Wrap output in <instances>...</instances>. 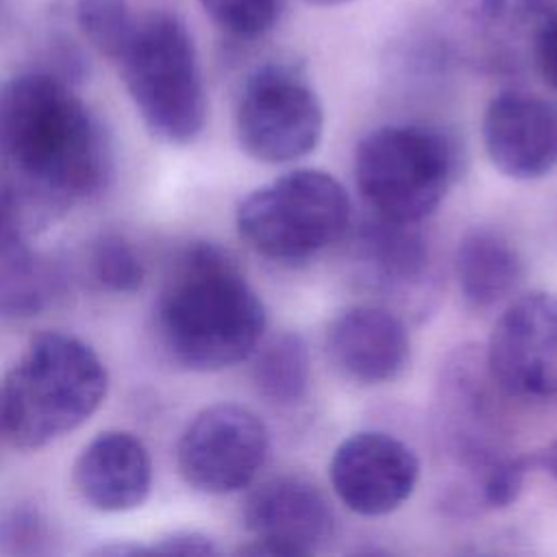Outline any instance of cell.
Listing matches in <instances>:
<instances>
[{
  "label": "cell",
  "instance_id": "obj_1",
  "mask_svg": "<svg viewBox=\"0 0 557 557\" xmlns=\"http://www.w3.org/2000/svg\"><path fill=\"white\" fill-rule=\"evenodd\" d=\"M113 174L102 122L48 72L0 81V176L33 209L94 196Z\"/></svg>",
  "mask_w": 557,
  "mask_h": 557
},
{
  "label": "cell",
  "instance_id": "obj_2",
  "mask_svg": "<svg viewBox=\"0 0 557 557\" xmlns=\"http://www.w3.org/2000/svg\"><path fill=\"white\" fill-rule=\"evenodd\" d=\"M163 355L185 370L213 372L248 359L265 331V307L237 261L209 242L172 263L152 309Z\"/></svg>",
  "mask_w": 557,
  "mask_h": 557
},
{
  "label": "cell",
  "instance_id": "obj_3",
  "mask_svg": "<svg viewBox=\"0 0 557 557\" xmlns=\"http://www.w3.org/2000/svg\"><path fill=\"white\" fill-rule=\"evenodd\" d=\"M107 368L83 339L48 331L35 335L2 381L7 437L41 448L85 424L107 394Z\"/></svg>",
  "mask_w": 557,
  "mask_h": 557
},
{
  "label": "cell",
  "instance_id": "obj_4",
  "mask_svg": "<svg viewBox=\"0 0 557 557\" xmlns=\"http://www.w3.org/2000/svg\"><path fill=\"white\" fill-rule=\"evenodd\" d=\"M148 131L168 144L194 141L207 124V91L194 39L172 13H150L117 59Z\"/></svg>",
  "mask_w": 557,
  "mask_h": 557
},
{
  "label": "cell",
  "instance_id": "obj_5",
  "mask_svg": "<svg viewBox=\"0 0 557 557\" xmlns=\"http://www.w3.org/2000/svg\"><path fill=\"white\" fill-rule=\"evenodd\" d=\"M457 172L453 139L424 124H394L368 133L355 150L357 187L374 215L420 224L448 194Z\"/></svg>",
  "mask_w": 557,
  "mask_h": 557
},
{
  "label": "cell",
  "instance_id": "obj_6",
  "mask_svg": "<svg viewBox=\"0 0 557 557\" xmlns=\"http://www.w3.org/2000/svg\"><path fill=\"white\" fill-rule=\"evenodd\" d=\"M350 222V198L315 168L292 170L252 189L235 211L242 239L276 263H300L335 244Z\"/></svg>",
  "mask_w": 557,
  "mask_h": 557
},
{
  "label": "cell",
  "instance_id": "obj_7",
  "mask_svg": "<svg viewBox=\"0 0 557 557\" xmlns=\"http://www.w3.org/2000/svg\"><path fill=\"white\" fill-rule=\"evenodd\" d=\"M324 128L318 94L285 63L257 67L237 100L235 135L242 150L261 163H289L309 154Z\"/></svg>",
  "mask_w": 557,
  "mask_h": 557
},
{
  "label": "cell",
  "instance_id": "obj_8",
  "mask_svg": "<svg viewBox=\"0 0 557 557\" xmlns=\"http://www.w3.org/2000/svg\"><path fill=\"white\" fill-rule=\"evenodd\" d=\"M492 387L494 381L483 355L461 350L444 366L437 392L440 450L455 470L466 474L470 483L466 496L476 505L487 474L511 455L503 448Z\"/></svg>",
  "mask_w": 557,
  "mask_h": 557
},
{
  "label": "cell",
  "instance_id": "obj_9",
  "mask_svg": "<svg viewBox=\"0 0 557 557\" xmlns=\"http://www.w3.org/2000/svg\"><path fill=\"white\" fill-rule=\"evenodd\" d=\"M268 431L246 407L218 403L198 411L176 444L185 483L202 494H233L252 483L268 455Z\"/></svg>",
  "mask_w": 557,
  "mask_h": 557
},
{
  "label": "cell",
  "instance_id": "obj_10",
  "mask_svg": "<svg viewBox=\"0 0 557 557\" xmlns=\"http://www.w3.org/2000/svg\"><path fill=\"white\" fill-rule=\"evenodd\" d=\"M494 385L516 398H557V298L531 292L496 320L483 352Z\"/></svg>",
  "mask_w": 557,
  "mask_h": 557
},
{
  "label": "cell",
  "instance_id": "obj_11",
  "mask_svg": "<svg viewBox=\"0 0 557 557\" xmlns=\"http://www.w3.org/2000/svg\"><path fill=\"white\" fill-rule=\"evenodd\" d=\"M244 527L252 540L239 553L305 557L333 537L335 516L311 481L287 474L274 476L250 492L244 503Z\"/></svg>",
  "mask_w": 557,
  "mask_h": 557
},
{
  "label": "cell",
  "instance_id": "obj_12",
  "mask_svg": "<svg viewBox=\"0 0 557 557\" xmlns=\"http://www.w3.org/2000/svg\"><path fill=\"white\" fill-rule=\"evenodd\" d=\"M329 479L346 509L359 516H385L413 494L420 461L389 433L357 431L335 448Z\"/></svg>",
  "mask_w": 557,
  "mask_h": 557
},
{
  "label": "cell",
  "instance_id": "obj_13",
  "mask_svg": "<svg viewBox=\"0 0 557 557\" xmlns=\"http://www.w3.org/2000/svg\"><path fill=\"white\" fill-rule=\"evenodd\" d=\"M352 261L359 281L385 300L420 313L435 292V263L418 224L376 220L363 224L355 239Z\"/></svg>",
  "mask_w": 557,
  "mask_h": 557
},
{
  "label": "cell",
  "instance_id": "obj_14",
  "mask_svg": "<svg viewBox=\"0 0 557 557\" xmlns=\"http://www.w3.org/2000/svg\"><path fill=\"white\" fill-rule=\"evenodd\" d=\"M481 131L492 165L505 176L535 181L557 170V102L500 91L490 100Z\"/></svg>",
  "mask_w": 557,
  "mask_h": 557
},
{
  "label": "cell",
  "instance_id": "obj_15",
  "mask_svg": "<svg viewBox=\"0 0 557 557\" xmlns=\"http://www.w3.org/2000/svg\"><path fill=\"white\" fill-rule=\"evenodd\" d=\"M324 348L333 368L359 385L394 381L411 352L405 322L385 305L342 309L326 326Z\"/></svg>",
  "mask_w": 557,
  "mask_h": 557
},
{
  "label": "cell",
  "instance_id": "obj_16",
  "mask_svg": "<svg viewBox=\"0 0 557 557\" xmlns=\"http://www.w3.org/2000/svg\"><path fill=\"white\" fill-rule=\"evenodd\" d=\"M81 498L107 513L131 511L144 505L152 487L148 448L128 431H104L85 444L72 468Z\"/></svg>",
  "mask_w": 557,
  "mask_h": 557
},
{
  "label": "cell",
  "instance_id": "obj_17",
  "mask_svg": "<svg viewBox=\"0 0 557 557\" xmlns=\"http://www.w3.org/2000/svg\"><path fill=\"white\" fill-rule=\"evenodd\" d=\"M524 274L513 244L492 228H470L457 244L455 276L463 300L487 309L513 294Z\"/></svg>",
  "mask_w": 557,
  "mask_h": 557
},
{
  "label": "cell",
  "instance_id": "obj_18",
  "mask_svg": "<svg viewBox=\"0 0 557 557\" xmlns=\"http://www.w3.org/2000/svg\"><path fill=\"white\" fill-rule=\"evenodd\" d=\"M61 265L24 244L0 257V318L28 320L44 313L63 292Z\"/></svg>",
  "mask_w": 557,
  "mask_h": 557
},
{
  "label": "cell",
  "instance_id": "obj_19",
  "mask_svg": "<svg viewBox=\"0 0 557 557\" xmlns=\"http://www.w3.org/2000/svg\"><path fill=\"white\" fill-rule=\"evenodd\" d=\"M252 379L259 394L274 405H298L309 387V350L298 333L285 331L259 348Z\"/></svg>",
  "mask_w": 557,
  "mask_h": 557
},
{
  "label": "cell",
  "instance_id": "obj_20",
  "mask_svg": "<svg viewBox=\"0 0 557 557\" xmlns=\"http://www.w3.org/2000/svg\"><path fill=\"white\" fill-rule=\"evenodd\" d=\"M91 281L113 294H133L141 287L146 268L133 244L120 233H102L87 248Z\"/></svg>",
  "mask_w": 557,
  "mask_h": 557
},
{
  "label": "cell",
  "instance_id": "obj_21",
  "mask_svg": "<svg viewBox=\"0 0 557 557\" xmlns=\"http://www.w3.org/2000/svg\"><path fill=\"white\" fill-rule=\"evenodd\" d=\"M76 22L89 44L113 61L126 50L137 28L126 0H78Z\"/></svg>",
  "mask_w": 557,
  "mask_h": 557
},
{
  "label": "cell",
  "instance_id": "obj_22",
  "mask_svg": "<svg viewBox=\"0 0 557 557\" xmlns=\"http://www.w3.org/2000/svg\"><path fill=\"white\" fill-rule=\"evenodd\" d=\"M211 22L226 35L250 41L263 37L276 22L283 0H198Z\"/></svg>",
  "mask_w": 557,
  "mask_h": 557
},
{
  "label": "cell",
  "instance_id": "obj_23",
  "mask_svg": "<svg viewBox=\"0 0 557 557\" xmlns=\"http://www.w3.org/2000/svg\"><path fill=\"white\" fill-rule=\"evenodd\" d=\"M50 529L41 513L33 509H13L0 516V553L39 555L50 548Z\"/></svg>",
  "mask_w": 557,
  "mask_h": 557
},
{
  "label": "cell",
  "instance_id": "obj_24",
  "mask_svg": "<svg viewBox=\"0 0 557 557\" xmlns=\"http://www.w3.org/2000/svg\"><path fill=\"white\" fill-rule=\"evenodd\" d=\"M470 17L490 26H511L544 15L546 0H461Z\"/></svg>",
  "mask_w": 557,
  "mask_h": 557
},
{
  "label": "cell",
  "instance_id": "obj_25",
  "mask_svg": "<svg viewBox=\"0 0 557 557\" xmlns=\"http://www.w3.org/2000/svg\"><path fill=\"white\" fill-rule=\"evenodd\" d=\"M30 207L22 194L0 176V257L22 246Z\"/></svg>",
  "mask_w": 557,
  "mask_h": 557
},
{
  "label": "cell",
  "instance_id": "obj_26",
  "mask_svg": "<svg viewBox=\"0 0 557 557\" xmlns=\"http://www.w3.org/2000/svg\"><path fill=\"white\" fill-rule=\"evenodd\" d=\"M533 54L535 65L544 83L557 91V15L546 17L533 39Z\"/></svg>",
  "mask_w": 557,
  "mask_h": 557
},
{
  "label": "cell",
  "instance_id": "obj_27",
  "mask_svg": "<svg viewBox=\"0 0 557 557\" xmlns=\"http://www.w3.org/2000/svg\"><path fill=\"white\" fill-rule=\"evenodd\" d=\"M215 555L218 546L200 531H172L148 546V555Z\"/></svg>",
  "mask_w": 557,
  "mask_h": 557
},
{
  "label": "cell",
  "instance_id": "obj_28",
  "mask_svg": "<svg viewBox=\"0 0 557 557\" xmlns=\"http://www.w3.org/2000/svg\"><path fill=\"white\" fill-rule=\"evenodd\" d=\"M535 463L542 466L557 481V440L535 455Z\"/></svg>",
  "mask_w": 557,
  "mask_h": 557
},
{
  "label": "cell",
  "instance_id": "obj_29",
  "mask_svg": "<svg viewBox=\"0 0 557 557\" xmlns=\"http://www.w3.org/2000/svg\"><path fill=\"white\" fill-rule=\"evenodd\" d=\"M7 435V407H4V392L0 383V437Z\"/></svg>",
  "mask_w": 557,
  "mask_h": 557
},
{
  "label": "cell",
  "instance_id": "obj_30",
  "mask_svg": "<svg viewBox=\"0 0 557 557\" xmlns=\"http://www.w3.org/2000/svg\"><path fill=\"white\" fill-rule=\"evenodd\" d=\"M309 4H315V7H335V4H344V2H350V0H305Z\"/></svg>",
  "mask_w": 557,
  "mask_h": 557
}]
</instances>
